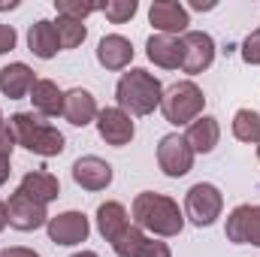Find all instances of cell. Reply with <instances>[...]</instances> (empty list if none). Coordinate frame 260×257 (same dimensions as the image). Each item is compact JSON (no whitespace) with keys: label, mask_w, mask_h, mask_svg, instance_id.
Masks as SVG:
<instances>
[{"label":"cell","mask_w":260,"mask_h":257,"mask_svg":"<svg viewBox=\"0 0 260 257\" xmlns=\"http://www.w3.org/2000/svg\"><path fill=\"white\" fill-rule=\"evenodd\" d=\"M133 221H136L139 230H148L154 236H179L182 227H185V215L179 212V203L154 191L136 194Z\"/></svg>","instance_id":"6da1fadb"},{"label":"cell","mask_w":260,"mask_h":257,"mask_svg":"<svg viewBox=\"0 0 260 257\" xmlns=\"http://www.w3.org/2000/svg\"><path fill=\"white\" fill-rule=\"evenodd\" d=\"M160 97H164V88L148 70H130L115 85L118 109H124L127 115H151L160 106Z\"/></svg>","instance_id":"7a4b0ae2"},{"label":"cell","mask_w":260,"mask_h":257,"mask_svg":"<svg viewBox=\"0 0 260 257\" xmlns=\"http://www.w3.org/2000/svg\"><path fill=\"white\" fill-rule=\"evenodd\" d=\"M9 127L15 133V142L24 145L27 151L40 154V157H55L64 151V133L52 124H46L40 115L34 112H15L9 118Z\"/></svg>","instance_id":"3957f363"},{"label":"cell","mask_w":260,"mask_h":257,"mask_svg":"<svg viewBox=\"0 0 260 257\" xmlns=\"http://www.w3.org/2000/svg\"><path fill=\"white\" fill-rule=\"evenodd\" d=\"M203 106H206V97H203V91L197 88L194 82H176L160 97V112L176 127L194 124L200 118V112H203Z\"/></svg>","instance_id":"277c9868"},{"label":"cell","mask_w":260,"mask_h":257,"mask_svg":"<svg viewBox=\"0 0 260 257\" xmlns=\"http://www.w3.org/2000/svg\"><path fill=\"white\" fill-rule=\"evenodd\" d=\"M221 209H224V197L215 185L209 182H197L191 191L185 194V215L188 221L197 227H209L221 218Z\"/></svg>","instance_id":"5b68a950"},{"label":"cell","mask_w":260,"mask_h":257,"mask_svg":"<svg viewBox=\"0 0 260 257\" xmlns=\"http://www.w3.org/2000/svg\"><path fill=\"white\" fill-rule=\"evenodd\" d=\"M157 164H160V170H164L170 179H182V176H188L191 167H194V148L188 145L185 136L167 133V136L157 142Z\"/></svg>","instance_id":"8992f818"},{"label":"cell","mask_w":260,"mask_h":257,"mask_svg":"<svg viewBox=\"0 0 260 257\" xmlns=\"http://www.w3.org/2000/svg\"><path fill=\"white\" fill-rule=\"evenodd\" d=\"M6 218H9V227H15V230H21V233L40 230L43 224H49L46 206L37 203L34 197H27L21 188L9 197V203H6Z\"/></svg>","instance_id":"52a82bcc"},{"label":"cell","mask_w":260,"mask_h":257,"mask_svg":"<svg viewBox=\"0 0 260 257\" xmlns=\"http://www.w3.org/2000/svg\"><path fill=\"white\" fill-rule=\"evenodd\" d=\"M227 239L236 245H260V206H236L227 215Z\"/></svg>","instance_id":"ba28073f"},{"label":"cell","mask_w":260,"mask_h":257,"mask_svg":"<svg viewBox=\"0 0 260 257\" xmlns=\"http://www.w3.org/2000/svg\"><path fill=\"white\" fill-rule=\"evenodd\" d=\"M46 227H49V239H52L55 245H79V242H85L88 233H91V224H88V218H85L82 212L55 215V218H49Z\"/></svg>","instance_id":"9c48e42d"},{"label":"cell","mask_w":260,"mask_h":257,"mask_svg":"<svg viewBox=\"0 0 260 257\" xmlns=\"http://www.w3.org/2000/svg\"><path fill=\"white\" fill-rule=\"evenodd\" d=\"M182 46H185V64H182L185 73L197 76V73L212 67V61H215V40L209 34L188 30V34H182Z\"/></svg>","instance_id":"30bf717a"},{"label":"cell","mask_w":260,"mask_h":257,"mask_svg":"<svg viewBox=\"0 0 260 257\" xmlns=\"http://www.w3.org/2000/svg\"><path fill=\"white\" fill-rule=\"evenodd\" d=\"M148 21H151L160 34H167V37H173V34H188V24H191L188 9H185L179 0H157V3H151Z\"/></svg>","instance_id":"8fae6325"},{"label":"cell","mask_w":260,"mask_h":257,"mask_svg":"<svg viewBox=\"0 0 260 257\" xmlns=\"http://www.w3.org/2000/svg\"><path fill=\"white\" fill-rule=\"evenodd\" d=\"M73 182L79 188H85V191H103L112 182V167L103 157H94V154L79 157L73 164Z\"/></svg>","instance_id":"7c38bea8"},{"label":"cell","mask_w":260,"mask_h":257,"mask_svg":"<svg viewBox=\"0 0 260 257\" xmlns=\"http://www.w3.org/2000/svg\"><path fill=\"white\" fill-rule=\"evenodd\" d=\"M97 130H100V136L109 142V145H115V148H121V145H127L130 139H133V121H130V115L124 109H103L100 115H97Z\"/></svg>","instance_id":"4fadbf2b"},{"label":"cell","mask_w":260,"mask_h":257,"mask_svg":"<svg viewBox=\"0 0 260 257\" xmlns=\"http://www.w3.org/2000/svg\"><path fill=\"white\" fill-rule=\"evenodd\" d=\"M97 115H100V109H97V100L91 97V91L73 88V91L64 94V118L73 127H85V124H91Z\"/></svg>","instance_id":"5bb4252c"},{"label":"cell","mask_w":260,"mask_h":257,"mask_svg":"<svg viewBox=\"0 0 260 257\" xmlns=\"http://www.w3.org/2000/svg\"><path fill=\"white\" fill-rule=\"evenodd\" d=\"M145 49H148V58L157 67H164V70H179V67L185 64V46L176 37L154 34V37H148Z\"/></svg>","instance_id":"9a60e30c"},{"label":"cell","mask_w":260,"mask_h":257,"mask_svg":"<svg viewBox=\"0 0 260 257\" xmlns=\"http://www.w3.org/2000/svg\"><path fill=\"white\" fill-rule=\"evenodd\" d=\"M97 61L106 70H124L133 61V46H130L127 37L121 34H109L97 43Z\"/></svg>","instance_id":"2e32d148"},{"label":"cell","mask_w":260,"mask_h":257,"mask_svg":"<svg viewBox=\"0 0 260 257\" xmlns=\"http://www.w3.org/2000/svg\"><path fill=\"white\" fill-rule=\"evenodd\" d=\"M30 100H34V109L46 118L64 115V91L52 79H37V85L30 88Z\"/></svg>","instance_id":"e0dca14e"},{"label":"cell","mask_w":260,"mask_h":257,"mask_svg":"<svg viewBox=\"0 0 260 257\" xmlns=\"http://www.w3.org/2000/svg\"><path fill=\"white\" fill-rule=\"evenodd\" d=\"M27 46H30V52H34L37 58H43V61L55 58L58 49H61L58 30H55V21L40 18L37 24H30V30H27Z\"/></svg>","instance_id":"ac0fdd59"},{"label":"cell","mask_w":260,"mask_h":257,"mask_svg":"<svg viewBox=\"0 0 260 257\" xmlns=\"http://www.w3.org/2000/svg\"><path fill=\"white\" fill-rule=\"evenodd\" d=\"M34 85H37V79H34V70L27 64H9L0 70V91L9 100H21L24 94H30Z\"/></svg>","instance_id":"d6986e66"},{"label":"cell","mask_w":260,"mask_h":257,"mask_svg":"<svg viewBox=\"0 0 260 257\" xmlns=\"http://www.w3.org/2000/svg\"><path fill=\"white\" fill-rule=\"evenodd\" d=\"M185 139H188V145L194 148V154H209V151L218 145V139H221V127H218V121H215L212 115H200L194 124L188 127Z\"/></svg>","instance_id":"ffe728a7"},{"label":"cell","mask_w":260,"mask_h":257,"mask_svg":"<svg viewBox=\"0 0 260 257\" xmlns=\"http://www.w3.org/2000/svg\"><path fill=\"white\" fill-rule=\"evenodd\" d=\"M18 188L27 194V197H34L37 203H43V206H49V203H52V200H58V194H61L58 179H55L52 173H43V170L27 173V176L21 179V185H18Z\"/></svg>","instance_id":"44dd1931"},{"label":"cell","mask_w":260,"mask_h":257,"mask_svg":"<svg viewBox=\"0 0 260 257\" xmlns=\"http://www.w3.org/2000/svg\"><path fill=\"white\" fill-rule=\"evenodd\" d=\"M130 224L127 218V209L121 206V203H103L100 209H97V230H100V236L106 239V242H112L124 227Z\"/></svg>","instance_id":"7402d4cb"},{"label":"cell","mask_w":260,"mask_h":257,"mask_svg":"<svg viewBox=\"0 0 260 257\" xmlns=\"http://www.w3.org/2000/svg\"><path fill=\"white\" fill-rule=\"evenodd\" d=\"M145 239H148V236H145L136 224H127V227H124L109 245H112V251H115L118 257H136L139 254V248L145 245Z\"/></svg>","instance_id":"603a6c76"},{"label":"cell","mask_w":260,"mask_h":257,"mask_svg":"<svg viewBox=\"0 0 260 257\" xmlns=\"http://www.w3.org/2000/svg\"><path fill=\"white\" fill-rule=\"evenodd\" d=\"M233 136L239 142H260V115L251 109H239L233 115Z\"/></svg>","instance_id":"cb8c5ba5"},{"label":"cell","mask_w":260,"mask_h":257,"mask_svg":"<svg viewBox=\"0 0 260 257\" xmlns=\"http://www.w3.org/2000/svg\"><path fill=\"white\" fill-rule=\"evenodd\" d=\"M55 30H58V40H61V49H76V46H82V40H85V21H76V18H67V15H58V24H55Z\"/></svg>","instance_id":"d4e9b609"},{"label":"cell","mask_w":260,"mask_h":257,"mask_svg":"<svg viewBox=\"0 0 260 257\" xmlns=\"http://www.w3.org/2000/svg\"><path fill=\"white\" fill-rule=\"evenodd\" d=\"M12 148H15V133L9 124L0 127V188L9 179V160H12Z\"/></svg>","instance_id":"484cf974"},{"label":"cell","mask_w":260,"mask_h":257,"mask_svg":"<svg viewBox=\"0 0 260 257\" xmlns=\"http://www.w3.org/2000/svg\"><path fill=\"white\" fill-rule=\"evenodd\" d=\"M55 9H58V15L85 21V18H88L91 12H97L100 6H97V3H82V0H55Z\"/></svg>","instance_id":"4316f807"},{"label":"cell","mask_w":260,"mask_h":257,"mask_svg":"<svg viewBox=\"0 0 260 257\" xmlns=\"http://www.w3.org/2000/svg\"><path fill=\"white\" fill-rule=\"evenodd\" d=\"M100 9L106 12V18L112 24H124L136 15V0H112V3H103Z\"/></svg>","instance_id":"83f0119b"},{"label":"cell","mask_w":260,"mask_h":257,"mask_svg":"<svg viewBox=\"0 0 260 257\" xmlns=\"http://www.w3.org/2000/svg\"><path fill=\"white\" fill-rule=\"evenodd\" d=\"M242 61L245 64H260V27L248 34V40L242 43Z\"/></svg>","instance_id":"f1b7e54d"},{"label":"cell","mask_w":260,"mask_h":257,"mask_svg":"<svg viewBox=\"0 0 260 257\" xmlns=\"http://www.w3.org/2000/svg\"><path fill=\"white\" fill-rule=\"evenodd\" d=\"M136 257H173L170 254V245L167 242H157V239H145V245L139 248Z\"/></svg>","instance_id":"f546056e"},{"label":"cell","mask_w":260,"mask_h":257,"mask_svg":"<svg viewBox=\"0 0 260 257\" xmlns=\"http://www.w3.org/2000/svg\"><path fill=\"white\" fill-rule=\"evenodd\" d=\"M15 49V30L9 24H0V55Z\"/></svg>","instance_id":"4dcf8cb0"},{"label":"cell","mask_w":260,"mask_h":257,"mask_svg":"<svg viewBox=\"0 0 260 257\" xmlns=\"http://www.w3.org/2000/svg\"><path fill=\"white\" fill-rule=\"evenodd\" d=\"M0 257H40V254L30 251V248H6V251H0Z\"/></svg>","instance_id":"1f68e13d"},{"label":"cell","mask_w":260,"mask_h":257,"mask_svg":"<svg viewBox=\"0 0 260 257\" xmlns=\"http://www.w3.org/2000/svg\"><path fill=\"white\" fill-rule=\"evenodd\" d=\"M191 9H197V12H203V9H215V3H212V0H206V3H203V0H191Z\"/></svg>","instance_id":"d6a6232c"},{"label":"cell","mask_w":260,"mask_h":257,"mask_svg":"<svg viewBox=\"0 0 260 257\" xmlns=\"http://www.w3.org/2000/svg\"><path fill=\"white\" fill-rule=\"evenodd\" d=\"M9 224V218H6V203H0V230Z\"/></svg>","instance_id":"836d02e7"},{"label":"cell","mask_w":260,"mask_h":257,"mask_svg":"<svg viewBox=\"0 0 260 257\" xmlns=\"http://www.w3.org/2000/svg\"><path fill=\"white\" fill-rule=\"evenodd\" d=\"M15 6H18L15 0H9V3H6V0H0V12H6V9H15Z\"/></svg>","instance_id":"e575fe53"},{"label":"cell","mask_w":260,"mask_h":257,"mask_svg":"<svg viewBox=\"0 0 260 257\" xmlns=\"http://www.w3.org/2000/svg\"><path fill=\"white\" fill-rule=\"evenodd\" d=\"M73 257H97L94 251H79V254H73Z\"/></svg>","instance_id":"d590c367"},{"label":"cell","mask_w":260,"mask_h":257,"mask_svg":"<svg viewBox=\"0 0 260 257\" xmlns=\"http://www.w3.org/2000/svg\"><path fill=\"white\" fill-rule=\"evenodd\" d=\"M0 127H3V115H0Z\"/></svg>","instance_id":"8d00e7d4"},{"label":"cell","mask_w":260,"mask_h":257,"mask_svg":"<svg viewBox=\"0 0 260 257\" xmlns=\"http://www.w3.org/2000/svg\"><path fill=\"white\" fill-rule=\"evenodd\" d=\"M257 157H260V148H257Z\"/></svg>","instance_id":"74e56055"}]
</instances>
